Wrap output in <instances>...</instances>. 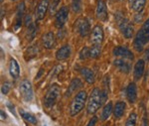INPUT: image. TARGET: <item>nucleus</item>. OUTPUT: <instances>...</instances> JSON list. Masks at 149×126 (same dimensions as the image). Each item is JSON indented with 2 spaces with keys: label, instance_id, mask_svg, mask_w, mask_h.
I'll return each instance as SVG.
<instances>
[{
  "label": "nucleus",
  "instance_id": "nucleus-1",
  "mask_svg": "<svg viewBox=\"0 0 149 126\" xmlns=\"http://www.w3.org/2000/svg\"><path fill=\"white\" fill-rule=\"evenodd\" d=\"M107 89L102 90V89L95 88H93L90 95L88 101V105H86V110L90 114H93L97 111L98 108L102 106V104L107 100Z\"/></svg>",
  "mask_w": 149,
  "mask_h": 126
},
{
  "label": "nucleus",
  "instance_id": "nucleus-2",
  "mask_svg": "<svg viewBox=\"0 0 149 126\" xmlns=\"http://www.w3.org/2000/svg\"><path fill=\"white\" fill-rule=\"evenodd\" d=\"M149 42V19L144 22L143 26L138 31L134 39V48L136 51L141 52L143 50L144 46Z\"/></svg>",
  "mask_w": 149,
  "mask_h": 126
},
{
  "label": "nucleus",
  "instance_id": "nucleus-3",
  "mask_svg": "<svg viewBox=\"0 0 149 126\" xmlns=\"http://www.w3.org/2000/svg\"><path fill=\"white\" fill-rule=\"evenodd\" d=\"M86 97H88V95H86V93L85 90H81L80 93L76 94V96L74 97L71 103V108H70L72 116H74L81 112L84 106H85Z\"/></svg>",
  "mask_w": 149,
  "mask_h": 126
},
{
  "label": "nucleus",
  "instance_id": "nucleus-4",
  "mask_svg": "<svg viewBox=\"0 0 149 126\" xmlns=\"http://www.w3.org/2000/svg\"><path fill=\"white\" fill-rule=\"evenodd\" d=\"M61 93V88L58 84H53V86L48 89L46 95L44 97V104L46 107H51L57 101L58 97Z\"/></svg>",
  "mask_w": 149,
  "mask_h": 126
},
{
  "label": "nucleus",
  "instance_id": "nucleus-5",
  "mask_svg": "<svg viewBox=\"0 0 149 126\" xmlns=\"http://www.w3.org/2000/svg\"><path fill=\"white\" fill-rule=\"evenodd\" d=\"M19 91H20L21 96L25 101H31L34 97V93H33L32 84L28 79H24L19 84Z\"/></svg>",
  "mask_w": 149,
  "mask_h": 126
},
{
  "label": "nucleus",
  "instance_id": "nucleus-6",
  "mask_svg": "<svg viewBox=\"0 0 149 126\" xmlns=\"http://www.w3.org/2000/svg\"><path fill=\"white\" fill-rule=\"evenodd\" d=\"M69 16V8L67 6H64L57 12L56 19H55V25L57 28H63L64 25L66 24L67 20H68Z\"/></svg>",
  "mask_w": 149,
  "mask_h": 126
},
{
  "label": "nucleus",
  "instance_id": "nucleus-7",
  "mask_svg": "<svg viewBox=\"0 0 149 126\" xmlns=\"http://www.w3.org/2000/svg\"><path fill=\"white\" fill-rule=\"evenodd\" d=\"M118 26L120 29L122 35L124 36L126 39H131L133 36V27L129 24L128 20H126L125 18L121 17L120 20H118Z\"/></svg>",
  "mask_w": 149,
  "mask_h": 126
},
{
  "label": "nucleus",
  "instance_id": "nucleus-8",
  "mask_svg": "<svg viewBox=\"0 0 149 126\" xmlns=\"http://www.w3.org/2000/svg\"><path fill=\"white\" fill-rule=\"evenodd\" d=\"M74 27H76L78 33L80 34L81 37H86L88 33H90V23L86 18H80L76 21L74 23Z\"/></svg>",
  "mask_w": 149,
  "mask_h": 126
},
{
  "label": "nucleus",
  "instance_id": "nucleus-9",
  "mask_svg": "<svg viewBox=\"0 0 149 126\" xmlns=\"http://www.w3.org/2000/svg\"><path fill=\"white\" fill-rule=\"evenodd\" d=\"M95 15L97 18L100 21H107L109 18V13H107V4L103 0H98L97 4V9H95Z\"/></svg>",
  "mask_w": 149,
  "mask_h": 126
},
{
  "label": "nucleus",
  "instance_id": "nucleus-10",
  "mask_svg": "<svg viewBox=\"0 0 149 126\" xmlns=\"http://www.w3.org/2000/svg\"><path fill=\"white\" fill-rule=\"evenodd\" d=\"M103 41V30L102 26L97 25L92 31L91 35V43L93 45H100Z\"/></svg>",
  "mask_w": 149,
  "mask_h": 126
},
{
  "label": "nucleus",
  "instance_id": "nucleus-11",
  "mask_svg": "<svg viewBox=\"0 0 149 126\" xmlns=\"http://www.w3.org/2000/svg\"><path fill=\"white\" fill-rule=\"evenodd\" d=\"M112 54H113V56H116V57H120L130 61L133 60L134 58L133 53L125 47H115L112 51Z\"/></svg>",
  "mask_w": 149,
  "mask_h": 126
},
{
  "label": "nucleus",
  "instance_id": "nucleus-12",
  "mask_svg": "<svg viewBox=\"0 0 149 126\" xmlns=\"http://www.w3.org/2000/svg\"><path fill=\"white\" fill-rule=\"evenodd\" d=\"M48 9H49V0H42L37 6L36 19H37V20H42V19H44Z\"/></svg>",
  "mask_w": 149,
  "mask_h": 126
},
{
  "label": "nucleus",
  "instance_id": "nucleus-13",
  "mask_svg": "<svg viewBox=\"0 0 149 126\" xmlns=\"http://www.w3.org/2000/svg\"><path fill=\"white\" fill-rule=\"evenodd\" d=\"M126 96L130 103H134L137 98V88L134 82H130L126 88Z\"/></svg>",
  "mask_w": 149,
  "mask_h": 126
},
{
  "label": "nucleus",
  "instance_id": "nucleus-14",
  "mask_svg": "<svg viewBox=\"0 0 149 126\" xmlns=\"http://www.w3.org/2000/svg\"><path fill=\"white\" fill-rule=\"evenodd\" d=\"M43 44H44L45 48L47 49H52L56 44V38L53 32H48L43 36Z\"/></svg>",
  "mask_w": 149,
  "mask_h": 126
},
{
  "label": "nucleus",
  "instance_id": "nucleus-15",
  "mask_svg": "<svg viewBox=\"0 0 149 126\" xmlns=\"http://www.w3.org/2000/svg\"><path fill=\"white\" fill-rule=\"evenodd\" d=\"M71 55V48L69 45H65L62 48H60L56 53V58L59 61H64L68 59Z\"/></svg>",
  "mask_w": 149,
  "mask_h": 126
},
{
  "label": "nucleus",
  "instance_id": "nucleus-16",
  "mask_svg": "<svg viewBox=\"0 0 149 126\" xmlns=\"http://www.w3.org/2000/svg\"><path fill=\"white\" fill-rule=\"evenodd\" d=\"M80 72L88 84H93L95 82V74H93V72L91 69H88V68H81L80 70Z\"/></svg>",
  "mask_w": 149,
  "mask_h": 126
},
{
  "label": "nucleus",
  "instance_id": "nucleus-17",
  "mask_svg": "<svg viewBox=\"0 0 149 126\" xmlns=\"http://www.w3.org/2000/svg\"><path fill=\"white\" fill-rule=\"evenodd\" d=\"M144 68H145V62L143 60H138L137 63L135 64V67H134V79L136 81H138L142 77L144 72Z\"/></svg>",
  "mask_w": 149,
  "mask_h": 126
},
{
  "label": "nucleus",
  "instance_id": "nucleus-18",
  "mask_svg": "<svg viewBox=\"0 0 149 126\" xmlns=\"http://www.w3.org/2000/svg\"><path fill=\"white\" fill-rule=\"evenodd\" d=\"M113 65L121 72H124V74H128V72H130V66H129L128 63L124 61V59L123 60H122V59L115 60L114 62H113Z\"/></svg>",
  "mask_w": 149,
  "mask_h": 126
},
{
  "label": "nucleus",
  "instance_id": "nucleus-19",
  "mask_svg": "<svg viewBox=\"0 0 149 126\" xmlns=\"http://www.w3.org/2000/svg\"><path fill=\"white\" fill-rule=\"evenodd\" d=\"M24 11H25V4L20 3V5H18V9H17V17H16V21H15V26H14V29L15 30H18L19 28L21 27V24H22V17L24 14Z\"/></svg>",
  "mask_w": 149,
  "mask_h": 126
},
{
  "label": "nucleus",
  "instance_id": "nucleus-20",
  "mask_svg": "<svg viewBox=\"0 0 149 126\" xmlns=\"http://www.w3.org/2000/svg\"><path fill=\"white\" fill-rule=\"evenodd\" d=\"M9 72H10L11 77H13V79H17L19 77V74H20V68H19V65L16 60L11 59L10 65H9Z\"/></svg>",
  "mask_w": 149,
  "mask_h": 126
},
{
  "label": "nucleus",
  "instance_id": "nucleus-21",
  "mask_svg": "<svg viewBox=\"0 0 149 126\" xmlns=\"http://www.w3.org/2000/svg\"><path fill=\"white\" fill-rule=\"evenodd\" d=\"M124 110H125V103L123 101H118L113 108V114L116 118H120L123 115Z\"/></svg>",
  "mask_w": 149,
  "mask_h": 126
},
{
  "label": "nucleus",
  "instance_id": "nucleus-22",
  "mask_svg": "<svg viewBox=\"0 0 149 126\" xmlns=\"http://www.w3.org/2000/svg\"><path fill=\"white\" fill-rule=\"evenodd\" d=\"M81 84H81V79H73V81H72V82H71V84H70L69 91H67V95H70V94L74 93L76 89H78V88H81Z\"/></svg>",
  "mask_w": 149,
  "mask_h": 126
},
{
  "label": "nucleus",
  "instance_id": "nucleus-23",
  "mask_svg": "<svg viewBox=\"0 0 149 126\" xmlns=\"http://www.w3.org/2000/svg\"><path fill=\"white\" fill-rule=\"evenodd\" d=\"M112 102H109L105 104V106L103 107L102 109V120H107V118L109 117L110 114H111L112 112Z\"/></svg>",
  "mask_w": 149,
  "mask_h": 126
},
{
  "label": "nucleus",
  "instance_id": "nucleus-24",
  "mask_svg": "<svg viewBox=\"0 0 149 126\" xmlns=\"http://www.w3.org/2000/svg\"><path fill=\"white\" fill-rule=\"evenodd\" d=\"M20 114L22 116L23 119H25L26 121H28V122L32 123V124L36 125L38 123L37 118H36L33 114H31V113L26 112V111H24V110H20Z\"/></svg>",
  "mask_w": 149,
  "mask_h": 126
},
{
  "label": "nucleus",
  "instance_id": "nucleus-25",
  "mask_svg": "<svg viewBox=\"0 0 149 126\" xmlns=\"http://www.w3.org/2000/svg\"><path fill=\"white\" fill-rule=\"evenodd\" d=\"M100 53H102L100 45H93V47L90 49V58H92V59H97L100 56Z\"/></svg>",
  "mask_w": 149,
  "mask_h": 126
},
{
  "label": "nucleus",
  "instance_id": "nucleus-26",
  "mask_svg": "<svg viewBox=\"0 0 149 126\" xmlns=\"http://www.w3.org/2000/svg\"><path fill=\"white\" fill-rule=\"evenodd\" d=\"M145 3H146V0H135L132 8L136 12H141L142 9L144 8V6H145Z\"/></svg>",
  "mask_w": 149,
  "mask_h": 126
},
{
  "label": "nucleus",
  "instance_id": "nucleus-27",
  "mask_svg": "<svg viewBox=\"0 0 149 126\" xmlns=\"http://www.w3.org/2000/svg\"><path fill=\"white\" fill-rule=\"evenodd\" d=\"M72 9L74 13H79L81 10V0H73L72 1Z\"/></svg>",
  "mask_w": 149,
  "mask_h": 126
},
{
  "label": "nucleus",
  "instance_id": "nucleus-28",
  "mask_svg": "<svg viewBox=\"0 0 149 126\" xmlns=\"http://www.w3.org/2000/svg\"><path fill=\"white\" fill-rule=\"evenodd\" d=\"M136 119H137V115H136L135 113H131V114L129 115V117L127 118L125 126H135Z\"/></svg>",
  "mask_w": 149,
  "mask_h": 126
},
{
  "label": "nucleus",
  "instance_id": "nucleus-29",
  "mask_svg": "<svg viewBox=\"0 0 149 126\" xmlns=\"http://www.w3.org/2000/svg\"><path fill=\"white\" fill-rule=\"evenodd\" d=\"M35 36H36V26L34 25V23H31L28 26V38L30 40H33Z\"/></svg>",
  "mask_w": 149,
  "mask_h": 126
},
{
  "label": "nucleus",
  "instance_id": "nucleus-30",
  "mask_svg": "<svg viewBox=\"0 0 149 126\" xmlns=\"http://www.w3.org/2000/svg\"><path fill=\"white\" fill-rule=\"evenodd\" d=\"M88 58H90V48L85 47L80 52V59L86 60V59H88Z\"/></svg>",
  "mask_w": 149,
  "mask_h": 126
},
{
  "label": "nucleus",
  "instance_id": "nucleus-31",
  "mask_svg": "<svg viewBox=\"0 0 149 126\" xmlns=\"http://www.w3.org/2000/svg\"><path fill=\"white\" fill-rule=\"evenodd\" d=\"M60 3V0H52V4H51V7H50V14L51 15H54L55 12L57 10V7L59 5Z\"/></svg>",
  "mask_w": 149,
  "mask_h": 126
},
{
  "label": "nucleus",
  "instance_id": "nucleus-32",
  "mask_svg": "<svg viewBox=\"0 0 149 126\" xmlns=\"http://www.w3.org/2000/svg\"><path fill=\"white\" fill-rule=\"evenodd\" d=\"M9 90H10V84H9V82H4V84H2V86H1L2 93L7 94L9 93Z\"/></svg>",
  "mask_w": 149,
  "mask_h": 126
},
{
  "label": "nucleus",
  "instance_id": "nucleus-33",
  "mask_svg": "<svg viewBox=\"0 0 149 126\" xmlns=\"http://www.w3.org/2000/svg\"><path fill=\"white\" fill-rule=\"evenodd\" d=\"M97 116H93L92 119L88 121V125H86V126H95V123H97Z\"/></svg>",
  "mask_w": 149,
  "mask_h": 126
},
{
  "label": "nucleus",
  "instance_id": "nucleus-34",
  "mask_svg": "<svg viewBox=\"0 0 149 126\" xmlns=\"http://www.w3.org/2000/svg\"><path fill=\"white\" fill-rule=\"evenodd\" d=\"M142 126H148V120H147V116H146V114H144Z\"/></svg>",
  "mask_w": 149,
  "mask_h": 126
},
{
  "label": "nucleus",
  "instance_id": "nucleus-35",
  "mask_svg": "<svg viewBox=\"0 0 149 126\" xmlns=\"http://www.w3.org/2000/svg\"><path fill=\"white\" fill-rule=\"evenodd\" d=\"M7 106H8V107H9V109L11 110V112H13V114H14V115H16L15 111H14V106H13V105L11 106V104H10V103H7Z\"/></svg>",
  "mask_w": 149,
  "mask_h": 126
},
{
  "label": "nucleus",
  "instance_id": "nucleus-36",
  "mask_svg": "<svg viewBox=\"0 0 149 126\" xmlns=\"http://www.w3.org/2000/svg\"><path fill=\"white\" fill-rule=\"evenodd\" d=\"M0 113H1V119L4 120L6 118V115H5V113H4V111L1 110V111H0Z\"/></svg>",
  "mask_w": 149,
  "mask_h": 126
},
{
  "label": "nucleus",
  "instance_id": "nucleus-37",
  "mask_svg": "<svg viewBox=\"0 0 149 126\" xmlns=\"http://www.w3.org/2000/svg\"><path fill=\"white\" fill-rule=\"evenodd\" d=\"M134 1H135V0H129V5L131 6V8H132V6H133V4H134Z\"/></svg>",
  "mask_w": 149,
  "mask_h": 126
},
{
  "label": "nucleus",
  "instance_id": "nucleus-38",
  "mask_svg": "<svg viewBox=\"0 0 149 126\" xmlns=\"http://www.w3.org/2000/svg\"><path fill=\"white\" fill-rule=\"evenodd\" d=\"M42 72H43V69H40V71H39V74H38V76H37V79L39 77L41 74H42Z\"/></svg>",
  "mask_w": 149,
  "mask_h": 126
},
{
  "label": "nucleus",
  "instance_id": "nucleus-39",
  "mask_svg": "<svg viewBox=\"0 0 149 126\" xmlns=\"http://www.w3.org/2000/svg\"><path fill=\"white\" fill-rule=\"evenodd\" d=\"M3 15H4V14H3V8H1V20L3 19Z\"/></svg>",
  "mask_w": 149,
  "mask_h": 126
},
{
  "label": "nucleus",
  "instance_id": "nucleus-40",
  "mask_svg": "<svg viewBox=\"0 0 149 126\" xmlns=\"http://www.w3.org/2000/svg\"><path fill=\"white\" fill-rule=\"evenodd\" d=\"M13 1H14V0H13Z\"/></svg>",
  "mask_w": 149,
  "mask_h": 126
}]
</instances>
